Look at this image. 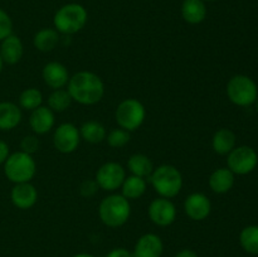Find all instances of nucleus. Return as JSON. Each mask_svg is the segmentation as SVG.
Segmentation results:
<instances>
[{
  "instance_id": "1",
  "label": "nucleus",
  "mask_w": 258,
  "mask_h": 257,
  "mask_svg": "<svg viewBox=\"0 0 258 257\" xmlns=\"http://www.w3.org/2000/svg\"><path fill=\"white\" fill-rule=\"evenodd\" d=\"M67 91L72 101L85 106L100 102L105 95V83L98 75L88 71H81L70 78Z\"/></svg>"
},
{
  "instance_id": "2",
  "label": "nucleus",
  "mask_w": 258,
  "mask_h": 257,
  "mask_svg": "<svg viewBox=\"0 0 258 257\" xmlns=\"http://www.w3.org/2000/svg\"><path fill=\"white\" fill-rule=\"evenodd\" d=\"M98 216L105 226L110 228H118L130 218V202L122 194H110L101 201Z\"/></svg>"
},
{
  "instance_id": "3",
  "label": "nucleus",
  "mask_w": 258,
  "mask_h": 257,
  "mask_svg": "<svg viewBox=\"0 0 258 257\" xmlns=\"http://www.w3.org/2000/svg\"><path fill=\"white\" fill-rule=\"evenodd\" d=\"M149 180L156 193L163 198H174L183 188L181 173L178 168L170 164H163L158 168H154Z\"/></svg>"
},
{
  "instance_id": "4",
  "label": "nucleus",
  "mask_w": 258,
  "mask_h": 257,
  "mask_svg": "<svg viewBox=\"0 0 258 257\" xmlns=\"http://www.w3.org/2000/svg\"><path fill=\"white\" fill-rule=\"evenodd\" d=\"M88 19V13L83 5L70 3L55 12L53 18L54 29L60 34L72 35L83 29Z\"/></svg>"
},
{
  "instance_id": "5",
  "label": "nucleus",
  "mask_w": 258,
  "mask_h": 257,
  "mask_svg": "<svg viewBox=\"0 0 258 257\" xmlns=\"http://www.w3.org/2000/svg\"><path fill=\"white\" fill-rule=\"evenodd\" d=\"M37 164L30 154L15 151L10 154L4 163V174L12 183H29L35 175Z\"/></svg>"
},
{
  "instance_id": "6",
  "label": "nucleus",
  "mask_w": 258,
  "mask_h": 257,
  "mask_svg": "<svg viewBox=\"0 0 258 257\" xmlns=\"http://www.w3.org/2000/svg\"><path fill=\"white\" fill-rule=\"evenodd\" d=\"M227 96L232 103L247 107L256 102L258 88L256 82L246 75H236L227 83Z\"/></svg>"
},
{
  "instance_id": "7",
  "label": "nucleus",
  "mask_w": 258,
  "mask_h": 257,
  "mask_svg": "<svg viewBox=\"0 0 258 257\" xmlns=\"http://www.w3.org/2000/svg\"><path fill=\"white\" fill-rule=\"evenodd\" d=\"M146 117L145 106L136 98H126L118 103L115 112L116 122L121 128L135 131L144 123Z\"/></svg>"
},
{
  "instance_id": "8",
  "label": "nucleus",
  "mask_w": 258,
  "mask_h": 257,
  "mask_svg": "<svg viewBox=\"0 0 258 257\" xmlns=\"http://www.w3.org/2000/svg\"><path fill=\"white\" fill-rule=\"evenodd\" d=\"M258 164V155L251 146L242 145L234 148L227 155V168L233 174L246 175L252 173Z\"/></svg>"
},
{
  "instance_id": "9",
  "label": "nucleus",
  "mask_w": 258,
  "mask_h": 257,
  "mask_svg": "<svg viewBox=\"0 0 258 257\" xmlns=\"http://www.w3.org/2000/svg\"><path fill=\"white\" fill-rule=\"evenodd\" d=\"M125 178L126 171L123 166L115 161H108L100 166L96 173L95 180L98 184V188L106 191H115L121 188Z\"/></svg>"
},
{
  "instance_id": "10",
  "label": "nucleus",
  "mask_w": 258,
  "mask_h": 257,
  "mask_svg": "<svg viewBox=\"0 0 258 257\" xmlns=\"http://www.w3.org/2000/svg\"><path fill=\"white\" fill-rule=\"evenodd\" d=\"M81 143L80 128L71 122L60 123L53 134V145L59 153L72 154Z\"/></svg>"
},
{
  "instance_id": "11",
  "label": "nucleus",
  "mask_w": 258,
  "mask_h": 257,
  "mask_svg": "<svg viewBox=\"0 0 258 257\" xmlns=\"http://www.w3.org/2000/svg\"><path fill=\"white\" fill-rule=\"evenodd\" d=\"M148 214L150 221L159 227H168L176 218V208L168 198H156L149 204Z\"/></svg>"
},
{
  "instance_id": "12",
  "label": "nucleus",
  "mask_w": 258,
  "mask_h": 257,
  "mask_svg": "<svg viewBox=\"0 0 258 257\" xmlns=\"http://www.w3.org/2000/svg\"><path fill=\"white\" fill-rule=\"evenodd\" d=\"M184 211L193 221H204L212 212L211 199L204 193L189 194L184 202Z\"/></svg>"
},
{
  "instance_id": "13",
  "label": "nucleus",
  "mask_w": 258,
  "mask_h": 257,
  "mask_svg": "<svg viewBox=\"0 0 258 257\" xmlns=\"http://www.w3.org/2000/svg\"><path fill=\"white\" fill-rule=\"evenodd\" d=\"M42 77L45 85L52 90H59L66 87L70 81V73L67 67L59 62H49L43 67Z\"/></svg>"
},
{
  "instance_id": "14",
  "label": "nucleus",
  "mask_w": 258,
  "mask_h": 257,
  "mask_svg": "<svg viewBox=\"0 0 258 257\" xmlns=\"http://www.w3.org/2000/svg\"><path fill=\"white\" fill-rule=\"evenodd\" d=\"M10 199L17 208L25 211L35 206L38 202V191L30 181L15 184L10 193Z\"/></svg>"
},
{
  "instance_id": "15",
  "label": "nucleus",
  "mask_w": 258,
  "mask_h": 257,
  "mask_svg": "<svg viewBox=\"0 0 258 257\" xmlns=\"http://www.w3.org/2000/svg\"><path fill=\"white\" fill-rule=\"evenodd\" d=\"M164 243L155 233H146L141 236L134 247V257H161Z\"/></svg>"
},
{
  "instance_id": "16",
  "label": "nucleus",
  "mask_w": 258,
  "mask_h": 257,
  "mask_svg": "<svg viewBox=\"0 0 258 257\" xmlns=\"http://www.w3.org/2000/svg\"><path fill=\"white\" fill-rule=\"evenodd\" d=\"M55 122L54 112L48 106H39L32 111L29 116L30 128L38 135H44L49 133Z\"/></svg>"
},
{
  "instance_id": "17",
  "label": "nucleus",
  "mask_w": 258,
  "mask_h": 257,
  "mask_svg": "<svg viewBox=\"0 0 258 257\" xmlns=\"http://www.w3.org/2000/svg\"><path fill=\"white\" fill-rule=\"evenodd\" d=\"M24 53V47L20 40V38L15 34L8 35L5 39L2 40L0 44V57H2L3 62L7 65H17L20 62Z\"/></svg>"
},
{
  "instance_id": "18",
  "label": "nucleus",
  "mask_w": 258,
  "mask_h": 257,
  "mask_svg": "<svg viewBox=\"0 0 258 257\" xmlns=\"http://www.w3.org/2000/svg\"><path fill=\"white\" fill-rule=\"evenodd\" d=\"M22 121V108L13 102H0V130L10 131Z\"/></svg>"
},
{
  "instance_id": "19",
  "label": "nucleus",
  "mask_w": 258,
  "mask_h": 257,
  "mask_svg": "<svg viewBox=\"0 0 258 257\" xmlns=\"http://www.w3.org/2000/svg\"><path fill=\"white\" fill-rule=\"evenodd\" d=\"M181 17L191 25L201 24L207 18V5L204 0H184L181 4Z\"/></svg>"
},
{
  "instance_id": "20",
  "label": "nucleus",
  "mask_w": 258,
  "mask_h": 257,
  "mask_svg": "<svg viewBox=\"0 0 258 257\" xmlns=\"http://www.w3.org/2000/svg\"><path fill=\"white\" fill-rule=\"evenodd\" d=\"M234 174L228 168L216 169L209 176V188L216 194H226L233 188Z\"/></svg>"
},
{
  "instance_id": "21",
  "label": "nucleus",
  "mask_w": 258,
  "mask_h": 257,
  "mask_svg": "<svg viewBox=\"0 0 258 257\" xmlns=\"http://www.w3.org/2000/svg\"><path fill=\"white\" fill-rule=\"evenodd\" d=\"M212 146L219 155H228L236 148V134L229 128H219L214 133Z\"/></svg>"
},
{
  "instance_id": "22",
  "label": "nucleus",
  "mask_w": 258,
  "mask_h": 257,
  "mask_svg": "<svg viewBox=\"0 0 258 257\" xmlns=\"http://www.w3.org/2000/svg\"><path fill=\"white\" fill-rule=\"evenodd\" d=\"M59 43V33L52 28H44L35 33L33 44L40 52H52Z\"/></svg>"
},
{
  "instance_id": "23",
  "label": "nucleus",
  "mask_w": 258,
  "mask_h": 257,
  "mask_svg": "<svg viewBox=\"0 0 258 257\" xmlns=\"http://www.w3.org/2000/svg\"><path fill=\"white\" fill-rule=\"evenodd\" d=\"M127 169L131 175L140 176V178H149L154 170V164L149 156L145 154H134L127 160Z\"/></svg>"
},
{
  "instance_id": "24",
  "label": "nucleus",
  "mask_w": 258,
  "mask_h": 257,
  "mask_svg": "<svg viewBox=\"0 0 258 257\" xmlns=\"http://www.w3.org/2000/svg\"><path fill=\"white\" fill-rule=\"evenodd\" d=\"M81 139L90 144H100L106 140L107 131L105 126L98 121H86L80 127Z\"/></svg>"
},
{
  "instance_id": "25",
  "label": "nucleus",
  "mask_w": 258,
  "mask_h": 257,
  "mask_svg": "<svg viewBox=\"0 0 258 257\" xmlns=\"http://www.w3.org/2000/svg\"><path fill=\"white\" fill-rule=\"evenodd\" d=\"M148 188V183H146V179L140 178V176L136 175H130L126 176L125 180H123L121 189H122V196L126 199H139L140 197L144 196V193L146 191Z\"/></svg>"
},
{
  "instance_id": "26",
  "label": "nucleus",
  "mask_w": 258,
  "mask_h": 257,
  "mask_svg": "<svg viewBox=\"0 0 258 257\" xmlns=\"http://www.w3.org/2000/svg\"><path fill=\"white\" fill-rule=\"evenodd\" d=\"M239 243L242 248L251 254H258V226L244 227L239 233Z\"/></svg>"
},
{
  "instance_id": "27",
  "label": "nucleus",
  "mask_w": 258,
  "mask_h": 257,
  "mask_svg": "<svg viewBox=\"0 0 258 257\" xmlns=\"http://www.w3.org/2000/svg\"><path fill=\"white\" fill-rule=\"evenodd\" d=\"M72 103V98H71L70 93L67 90H53L48 97V107L53 111V112H63L67 110Z\"/></svg>"
},
{
  "instance_id": "28",
  "label": "nucleus",
  "mask_w": 258,
  "mask_h": 257,
  "mask_svg": "<svg viewBox=\"0 0 258 257\" xmlns=\"http://www.w3.org/2000/svg\"><path fill=\"white\" fill-rule=\"evenodd\" d=\"M43 95L38 88L30 87L23 91L19 96V107L24 110L33 111L42 106Z\"/></svg>"
},
{
  "instance_id": "29",
  "label": "nucleus",
  "mask_w": 258,
  "mask_h": 257,
  "mask_svg": "<svg viewBox=\"0 0 258 257\" xmlns=\"http://www.w3.org/2000/svg\"><path fill=\"white\" fill-rule=\"evenodd\" d=\"M131 136L130 133L123 128H115V130L110 131L108 135L106 136V140H107V144L111 146V148H123L126 144H128Z\"/></svg>"
},
{
  "instance_id": "30",
  "label": "nucleus",
  "mask_w": 258,
  "mask_h": 257,
  "mask_svg": "<svg viewBox=\"0 0 258 257\" xmlns=\"http://www.w3.org/2000/svg\"><path fill=\"white\" fill-rule=\"evenodd\" d=\"M13 33V20L10 15L0 8V42Z\"/></svg>"
},
{
  "instance_id": "31",
  "label": "nucleus",
  "mask_w": 258,
  "mask_h": 257,
  "mask_svg": "<svg viewBox=\"0 0 258 257\" xmlns=\"http://www.w3.org/2000/svg\"><path fill=\"white\" fill-rule=\"evenodd\" d=\"M38 148H39V140L34 135L24 136L22 139V141H20V149H22V151L30 154V155H33L38 150Z\"/></svg>"
},
{
  "instance_id": "32",
  "label": "nucleus",
  "mask_w": 258,
  "mask_h": 257,
  "mask_svg": "<svg viewBox=\"0 0 258 257\" xmlns=\"http://www.w3.org/2000/svg\"><path fill=\"white\" fill-rule=\"evenodd\" d=\"M98 189V184L96 183V180L92 179H86L85 181H82L80 185V194L85 198H90V197L95 196L96 191Z\"/></svg>"
},
{
  "instance_id": "33",
  "label": "nucleus",
  "mask_w": 258,
  "mask_h": 257,
  "mask_svg": "<svg viewBox=\"0 0 258 257\" xmlns=\"http://www.w3.org/2000/svg\"><path fill=\"white\" fill-rule=\"evenodd\" d=\"M106 257H134L133 252H130L128 249L122 248V247H118V248H113L112 251L108 252L106 254Z\"/></svg>"
},
{
  "instance_id": "34",
  "label": "nucleus",
  "mask_w": 258,
  "mask_h": 257,
  "mask_svg": "<svg viewBox=\"0 0 258 257\" xmlns=\"http://www.w3.org/2000/svg\"><path fill=\"white\" fill-rule=\"evenodd\" d=\"M9 155H10L9 145H8L5 141L0 140V164H4Z\"/></svg>"
},
{
  "instance_id": "35",
  "label": "nucleus",
  "mask_w": 258,
  "mask_h": 257,
  "mask_svg": "<svg viewBox=\"0 0 258 257\" xmlns=\"http://www.w3.org/2000/svg\"><path fill=\"white\" fill-rule=\"evenodd\" d=\"M174 257H199L197 254V252H194L193 249H181Z\"/></svg>"
},
{
  "instance_id": "36",
  "label": "nucleus",
  "mask_w": 258,
  "mask_h": 257,
  "mask_svg": "<svg viewBox=\"0 0 258 257\" xmlns=\"http://www.w3.org/2000/svg\"><path fill=\"white\" fill-rule=\"evenodd\" d=\"M73 257H96V256H93V254H91V253H77V254H75Z\"/></svg>"
},
{
  "instance_id": "37",
  "label": "nucleus",
  "mask_w": 258,
  "mask_h": 257,
  "mask_svg": "<svg viewBox=\"0 0 258 257\" xmlns=\"http://www.w3.org/2000/svg\"><path fill=\"white\" fill-rule=\"evenodd\" d=\"M3 66H4V62H3L2 57H0V73H2V71H3Z\"/></svg>"
},
{
  "instance_id": "38",
  "label": "nucleus",
  "mask_w": 258,
  "mask_h": 257,
  "mask_svg": "<svg viewBox=\"0 0 258 257\" xmlns=\"http://www.w3.org/2000/svg\"><path fill=\"white\" fill-rule=\"evenodd\" d=\"M254 106H256V111H257V112H258V97H257L256 102H254Z\"/></svg>"
},
{
  "instance_id": "39",
  "label": "nucleus",
  "mask_w": 258,
  "mask_h": 257,
  "mask_svg": "<svg viewBox=\"0 0 258 257\" xmlns=\"http://www.w3.org/2000/svg\"><path fill=\"white\" fill-rule=\"evenodd\" d=\"M204 2H216V0H204Z\"/></svg>"
}]
</instances>
